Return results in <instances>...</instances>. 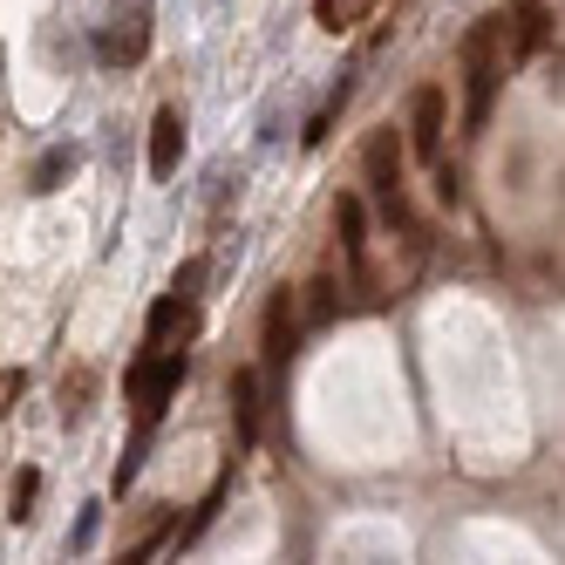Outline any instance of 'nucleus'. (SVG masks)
<instances>
[{
	"instance_id": "obj_1",
	"label": "nucleus",
	"mask_w": 565,
	"mask_h": 565,
	"mask_svg": "<svg viewBox=\"0 0 565 565\" xmlns=\"http://www.w3.org/2000/svg\"><path fill=\"white\" fill-rule=\"evenodd\" d=\"M504 21H511V14H491V21H477V28L463 34V124H470V130H483V116H491V103H498Z\"/></svg>"
},
{
	"instance_id": "obj_2",
	"label": "nucleus",
	"mask_w": 565,
	"mask_h": 565,
	"mask_svg": "<svg viewBox=\"0 0 565 565\" xmlns=\"http://www.w3.org/2000/svg\"><path fill=\"white\" fill-rule=\"evenodd\" d=\"M184 375H191V354H184V348H178V354H137V361H130L124 395H130V409H137V429H150L157 416L171 409V395L184 388Z\"/></svg>"
},
{
	"instance_id": "obj_3",
	"label": "nucleus",
	"mask_w": 565,
	"mask_h": 565,
	"mask_svg": "<svg viewBox=\"0 0 565 565\" xmlns=\"http://www.w3.org/2000/svg\"><path fill=\"white\" fill-rule=\"evenodd\" d=\"M300 320H307V300L294 287H273L266 294V313H259V375H287L294 354H300Z\"/></svg>"
},
{
	"instance_id": "obj_4",
	"label": "nucleus",
	"mask_w": 565,
	"mask_h": 565,
	"mask_svg": "<svg viewBox=\"0 0 565 565\" xmlns=\"http://www.w3.org/2000/svg\"><path fill=\"white\" fill-rule=\"evenodd\" d=\"M361 178H369V191H375V205H382L388 225L409 218V205H402V137H395V124L369 130V143H361Z\"/></svg>"
},
{
	"instance_id": "obj_5",
	"label": "nucleus",
	"mask_w": 565,
	"mask_h": 565,
	"mask_svg": "<svg viewBox=\"0 0 565 565\" xmlns=\"http://www.w3.org/2000/svg\"><path fill=\"white\" fill-rule=\"evenodd\" d=\"M143 49H150V8H143V0L116 8V14L96 28V62H103V68H130V62H143Z\"/></svg>"
},
{
	"instance_id": "obj_6",
	"label": "nucleus",
	"mask_w": 565,
	"mask_h": 565,
	"mask_svg": "<svg viewBox=\"0 0 565 565\" xmlns=\"http://www.w3.org/2000/svg\"><path fill=\"white\" fill-rule=\"evenodd\" d=\"M191 334H198V300L164 294V300L150 307V320H143V354H178Z\"/></svg>"
},
{
	"instance_id": "obj_7",
	"label": "nucleus",
	"mask_w": 565,
	"mask_h": 565,
	"mask_svg": "<svg viewBox=\"0 0 565 565\" xmlns=\"http://www.w3.org/2000/svg\"><path fill=\"white\" fill-rule=\"evenodd\" d=\"M443 130H450V109H443V89L423 83L416 103H409V150L423 157V164H436L443 157Z\"/></svg>"
},
{
	"instance_id": "obj_8",
	"label": "nucleus",
	"mask_w": 565,
	"mask_h": 565,
	"mask_svg": "<svg viewBox=\"0 0 565 565\" xmlns=\"http://www.w3.org/2000/svg\"><path fill=\"white\" fill-rule=\"evenodd\" d=\"M178 164H184V116L157 109L150 116V178H178Z\"/></svg>"
},
{
	"instance_id": "obj_9",
	"label": "nucleus",
	"mask_w": 565,
	"mask_h": 565,
	"mask_svg": "<svg viewBox=\"0 0 565 565\" xmlns=\"http://www.w3.org/2000/svg\"><path fill=\"white\" fill-rule=\"evenodd\" d=\"M75 171H83V150H75V143H49L42 157H34V171H28V191L49 198V191H62Z\"/></svg>"
},
{
	"instance_id": "obj_10",
	"label": "nucleus",
	"mask_w": 565,
	"mask_h": 565,
	"mask_svg": "<svg viewBox=\"0 0 565 565\" xmlns=\"http://www.w3.org/2000/svg\"><path fill=\"white\" fill-rule=\"evenodd\" d=\"M225 395H232V423H238V450H253V443H259V369H238Z\"/></svg>"
},
{
	"instance_id": "obj_11",
	"label": "nucleus",
	"mask_w": 565,
	"mask_h": 565,
	"mask_svg": "<svg viewBox=\"0 0 565 565\" xmlns=\"http://www.w3.org/2000/svg\"><path fill=\"white\" fill-rule=\"evenodd\" d=\"M545 34H552L545 0H518V8H511V49H518V55H539Z\"/></svg>"
},
{
	"instance_id": "obj_12",
	"label": "nucleus",
	"mask_w": 565,
	"mask_h": 565,
	"mask_svg": "<svg viewBox=\"0 0 565 565\" xmlns=\"http://www.w3.org/2000/svg\"><path fill=\"white\" fill-rule=\"evenodd\" d=\"M361 225H369V212H361V198L354 191H341L334 198V232H341V253L361 266V253H369V238H361Z\"/></svg>"
},
{
	"instance_id": "obj_13",
	"label": "nucleus",
	"mask_w": 565,
	"mask_h": 565,
	"mask_svg": "<svg viewBox=\"0 0 565 565\" xmlns=\"http://www.w3.org/2000/svg\"><path fill=\"white\" fill-rule=\"evenodd\" d=\"M369 14H375V0H313V21L328 34H354Z\"/></svg>"
},
{
	"instance_id": "obj_14",
	"label": "nucleus",
	"mask_w": 565,
	"mask_h": 565,
	"mask_svg": "<svg viewBox=\"0 0 565 565\" xmlns=\"http://www.w3.org/2000/svg\"><path fill=\"white\" fill-rule=\"evenodd\" d=\"M300 300H307V320H313V328H328V320H334V307H341V294H334V273H320V279H313V287H307Z\"/></svg>"
},
{
	"instance_id": "obj_15",
	"label": "nucleus",
	"mask_w": 565,
	"mask_h": 565,
	"mask_svg": "<svg viewBox=\"0 0 565 565\" xmlns=\"http://www.w3.org/2000/svg\"><path fill=\"white\" fill-rule=\"evenodd\" d=\"M34 498H42V470H21V477H14V491H8V518L28 524V518H34Z\"/></svg>"
},
{
	"instance_id": "obj_16",
	"label": "nucleus",
	"mask_w": 565,
	"mask_h": 565,
	"mask_svg": "<svg viewBox=\"0 0 565 565\" xmlns=\"http://www.w3.org/2000/svg\"><path fill=\"white\" fill-rule=\"evenodd\" d=\"M89 388H96L89 369H75V382H62V416H68V423H83V416H89Z\"/></svg>"
},
{
	"instance_id": "obj_17",
	"label": "nucleus",
	"mask_w": 565,
	"mask_h": 565,
	"mask_svg": "<svg viewBox=\"0 0 565 565\" xmlns=\"http://www.w3.org/2000/svg\"><path fill=\"white\" fill-rule=\"evenodd\" d=\"M0 395H8V409H14V402L28 395V375H21V369H8V382H0Z\"/></svg>"
},
{
	"instance_id": "obj_18",
	"label": "nucleus",
	"mask_w": 565,
	"mask_h": 565,
	"mask_svg": "<svg viewBox=\"0 0 565 565\" xmlns=\"http://www.w3.org/2000/svg\"><path fill=\"white\" fill-rule=\"evenodd\" d=\"M96 524H103V511L89 504V511H83V524H75V545H89V539H96Z\"/></svg>"
}]
</instances>
